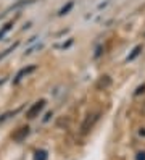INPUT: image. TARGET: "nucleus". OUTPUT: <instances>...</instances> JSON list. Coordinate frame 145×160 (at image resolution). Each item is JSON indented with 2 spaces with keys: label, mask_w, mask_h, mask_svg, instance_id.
<instances>
[{
  "label": "nucleus",
  "mask_w": 145,
  "mask_h": 160,
  "mask_svg": "<svg viewBox=\"0 0 145 160\" xmlns=\"http://www.w3.org/2000/svg\"><path fill=\"white\" fill-rule=\"evenodd\" d=\"M34 70H36L34 65H31V67H27V68H23L21 71H19V73L16 74V78H15V84L21 81V79H23V76H26V74H29V73H32Z\"/></svg>",
  "instance_id": "20e7f679"
},
{
  "label": "nucleus",
  "mask_w": 145,
  "mask_h": 160,
  "mask_svg": "<svg viewBox=\"0 0 145 160\" xmlns=\"http://www.w3.org/2000/svg\"><path fill=\"white\" fill-rule=\"evenodd\" d=\"M108 86H111V78L110 76H102L100 78V81H99V84H97V88L99 89H105V88H108Z\"/></svg>",
  "instance_id": "39448f33"
},
{
  "label": "nucleus",
  "mask_w": 145,
  "mask_h": 160,
  "mask_svg": "<svg viewBox=\"0 0 145 160\" xmlns=\"http://www.w3.org/2000/svg\"><path fill=\"white\" fill-rule=\"evenodd\" d=\"M16 45H18V42H16V44H13V45H12V47H8V49H7V50H5V52H3V53H0V60H2V58H3V57H5V55H8V53H10V52H13V50H15V49H16Z\"/></svg>",
  "instance_id": "9b49d317"
},
{
  "label": "nucleus",
  "mask_w": 145,
  "mask_h": 160,
  "mask_svg": "<svg viewBox=\"0 0 145 160\" xmlns=\"http://www.w3.org/2000/svg\"><path fill=\"white\" fill-rule=\"evenodd\" d=\"M50 117H52V112H48V113L44 117V123H45V121H48V120H50Z\"/></svg>",
  "instance_id": "f3484780"
},
{
  "label": "nucleus",
  "mask_w": 145,
  "mask_h": 160,
  "mask_svg": "<svg viewBox=\"0 0 145 160\" xmlns=\"http://www.w3.org/2000/svg\"><path fill=\"white\" fill-rule=\"evenodd\" d=\"M100 118V112H97V113H89L85 117L84 123L81 125V134H87L89 131L94 128V125L97 123V120Z\"/></svg>",
  "instance_id": "f257e3e1"
},
{
  "label": "nucleus",
  "mask_w": 145,
  "mask_h": 160,
  "mask_svg": "<svg viewBox=\"0 0 145 160\" xmlns=\"http://www.w3.org/2000/svg\"><path fill=\"white\" fill-rule=\"evenodd\" d=\"M135 160H145V150H139L135 154Z\"/></svg>",
  "instance_id": "ddd939ff"
},
{
  "label": "nucleus",
  "mask_w": 145,
  "mask_h": 160,
  "mask_svg": "<svg viewBox=\"0 0 145 160\" xmlns=\"http://www.w3.org/2000/svg\"><path fill=\"white\" fill-rule=\"evenodd\" d=\"M142 92H145V84H142V86H139L137 89H135V92H134V96H140Z\"/></svg>",
  "instance_id": "4468645a"
},
{
  "label": "nucleus",
  "mask_w": 145,
  "mask_h": 160,
  "mask_svg": "<svg viewBox=\"0 0 145 160\" xmlns=\"http://www.w3.org/2000/svg\"><path fill=\"white\" fill-rule=\"evenodd\" d=\"M42 49V44H36L34 47H31V49H27L26 50V55H31L32 52H36V50H41Z\"/></svg>",
  "instance_id": "f8f14e48"
},
{
  "label": "nucleus",
  "mask_w": 145,
  "mask_h": 160,
  "mask_svg": "<svg viewBox=\"0 0 145 160\" xmlns=\"http://www.w3.org/2000/svg\"><path fill=\"white\" fill-rule=\"evenodd\" d=\"M45 103H47V102H45V99H41V100H37L36 103H32V107L26 112V117H27L29 120H32V118L39 117V113H41V112L44 110Z\"/></svg>",
  "instance_id": "f03ea898"
},
{
  "label": "nucleus",
  "mask_w": 145,
  "mask_h": 160,
  "mask_svg": "<svg viewBox=\"0 0 145 160\" xmlns=\"http://www.w3.org/2000/svg\"><path fill=\"white\" fill-rule=\"evenodd\" d=\"M137 134H139L140 138H145V126H142V128H139V131H137Z\"/></svg>",
  "instance_id": "dca6fc26"
},
{
  "label": "nucleus",
  "mask_w": 145,
  "mask_h": 160,
  "mask_svg": "<svg viewBox=\"0 0 145 160\" xmlns=\"http://www.w3.org/2000/svg\"><path fill=\"white\" fill-rule=\"evenodd\" d=\"M71 44H73V39H70L66 44H63V45H56V47H58V49H66V47H70Z\"/></svg>",
  "instance_id": "2eb2a0df"
},
{
  "label": "nucleus",
  "mask_w": 145,
  "mask_h": 160,
  "mask_svg": "<svg viewBox=\"0 0 145 160\" xmlns=\"http://www.w3.org/2000/svg\"><path fill=\"white\" fill-rule=\"evenodd\" d=\"M47 150H36V155H34V160H47Z\"/></svg>",
  "instance_id": "423d86ee"
},
{
  "label": "nucleus",
  "mask_w": 145,
  "mask_h": 160,
  "mask_svg": "<svg viewBox=\"0 0 145 160\" xmlns=\"http://www.w3.org/2000/svg\"><path fill=\"white\" fill-rule=\"evenodd\" d=\"M18 112H19V108H18V110H13V112H7L5 115H2V117H0V123H3V121H7V120H8L10 117H13V115H16Z\"/></svg>",
  "instance_id": "1a4fd4ad"
},
{
  "label": "nucleus",
  "mask_w": 145,
  "mask_h": 160,
  "mask_svg": "<svg viewBox=\"0 0 145 160\" xmlns=\"http://www.w3.org/2000/svg\"><path fill=\"white\" fill-rule=\"evenodd\" d=\"M29 133H31V129H29V126H21V128H18L15 133L12 134V139L15 141V142H21V141H24Z\"/></svg>",
  "instance_id": "7ed1b4c3"
},
{
  "label": "nucleus",
  "mask_w": 145,
  "mask_h": 160,
  "mask_svg": "<svg viewBox=\"0 0 145 160\" xmlns=\"http://www.w3.org/2000/svg\"><path fill=\"white\" fill-rule=\"evenodd\" d=\"M12 26H13V23H7V24L2 28V29H0V39H2V37H3V36H5L10 29H12Z\"/></svg>",
  "instance_id": "9d476101"
},
{
  "label": "nucleus",
  "mask_w": 145,
  "mask_h": 160,
  "mask_svg": "<svg viewBox=\"0 0 145 160\" xmlns=\"http://www.w3.org/2000/svg\"><path fill=\"white\" fill-rule=\"evenodd\" d=\"M73 7H74V2H68V3H66V5H65V7L61 8V10H60V12H58V15H60V16H63V15H66V13H68V12H70V10H71V8H73Z\"/></svg>",
  "instance_id": "0eeeda50"
},
{
  "label": "nucleus",
  "mask_w": 145,
  "mask_h": 160,
  "mask_svg": "<svg viewBox=\"0 0 145 160\" xmlns=\"http://www.w3.org/2000/svg\"><path fill=\"white\" fill-rule=\"evenodd\" d=\"M142 52V45H137V47H135V49L132 50V53L129 55V57H128V62H131V60H134L135 57H139V53Z\"/></svg>",
  "instance_id": "6e6552de"
}]
</instances>
